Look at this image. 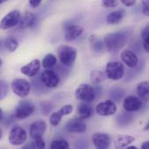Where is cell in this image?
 Returning <instances> with one entry per match:
<instances>
[{
  "mask_svg": "<svg viewBox=\"0 0 149 149\" xmlns=\"http://www.w3.org/2000/svg\"><path fill=\"white\" fill-rule=\"evenodd\" d=\"M127 41V38L122 32H111L104 37V45L109 52L120 51L125 46Z\"/></svg>",
  "mask_w": 149,
  "mask_h": 149,
  "instance_id": "cell-1",
  "label": "cell"
},
{
  "mask_svg": "<svg viewBox=\"0 0 149 149\" xmlns=\"http://www.w3.org/2000/svg\"><path fill=\"white\" fill-rule=\"evenodd\" d=\"M58 58L62 65L65 66H72L77 58V50L76 48L67 45H62L58 47L57 50Z\"/></svg>",
  "mask_w": 149,
  "mask_h": 149,
  "instance_id": "cell-2",
  "label": "cell"
},
{
  "mask_svg": "<svg viewBox=\"0 0 149 149\" xmlns=\"http://www.w3.org/2000/svg\"><path fill=\"white\" fill-rule=\"evenodd\" d=\"M105 73L111 80H120L125 73L124 65L119 61H110L107 64Z\"/></svg>",
  "mask_w": 149,
  "mask_h": 149,
  "instance_id": "cell-3",
  "label": "cell"
},
{
  "mask_svg": "<svg viewBox=\"0 0 149 149\" xmlns=\"http://www.w3.org/2000/svg\"><path fill=\"white\" fill-rule=\"evenodd\" d=\"M75 98L82 102L91 103L95 100V91L89 84H80L75 90Z\"/></svg>",
  "mask_w": 149,
  "mask_h": 149,
  "instance_id": "cell-4",
  "label": "cell"
},
{
  "mask_svg": "<svg viewBox=\"0 0 149 149\" xmlns=\"http://www.w3.org/2000/svg\"><path fill=\"white\" fill-rule=\"evenodd\" d=\"M11 90L19 98H25L31 92V84L24 79H15L11 82Z\"/></svg>",
  "mask_w": 149,
  "mask_h": 149,
  "instance_id": "cell-5",
  "label": "cell"
},
{
  "mask_svg": "<svg viewBox=\"0 0 149 149\" xmlns=\"http://www.w3.org/2000/svg\"><path fill=\"white\" fill-rule=\"evenodd\" d=\"M27 140L26 131L20 126H13L9 134V141L13 146L23 145Z\"/></svg>",
  "mask_w": 149,
  "mask_h": 149,
  "instance_id": "cell-6",
  "label": "cell"
},
{
  "mask_svg": "<svg viewBox=\"0 0 149 149\" xmlns=\"http://www.w3.org/2000/svg\"><path fill=\"white\" fill-rule=\"evenodd\" d=\"M21 13L18 10H13L7 13L0 21V29L8 30L17 26L20 21Z\"/></svg>",
  "mask_w": 149,
  "mask_h": 149,
  "instance_id": "cell-7",
  "label": "cell"
},
{
  "mask_svg": "<svg viewBox=\"0 0 149 149\" xmlns=\"http://www.w3.org/2000/svg\"><path fill=\"white\" fill-rule=\"evenodd\" d=\"M35 110L34 105L26 100H22L15 109V117L18 120L26 119L31 116Z\"/></svg>",
  "mask_w": 149,
  "mask_h": 149,
  "instance_id": "cell-8",
  "label": "cell"
},
{
  "mask_svg": "<svg viewBox=\"0 0 149 149\" xmlns=\"http://www.w3.org/2000/svg\"><path fill=\"white\" fill-rule=\"evenodd\" d=\"M96 113L103 117L112 116L117 112V106L113 100H106L99 103L96 106Z\"/></svg>",
  "mask_w": 149,
  "mask_h": 149,
  "instance_id": "cell-9",
  "label": "cell"
},
{
  "mask_svg": "<svg viewBox=\"0 0 149 149\" xmlns=\"http://www.w3.org/2000/svg\"><path fill=\"white\" fill-rule=\"evenodd\" d=\"M41 82L48 88H55L59 84L58 75L52 70H45L40 76Z\"/></svg>",
  "mask_w": 149,
  "mask_h": 149,
  "instance_id": "cell-10",
  "label": "cell"
},
{
  "mask_svg": "<svg viewBox=\"0 0 149 149\" xmlns=\"http://www.w3.org/2000/svg\"><path fill=\"white\" fill-rule=\"evenodd\" d=\"M92 141L96 148L107 149L111 145V138L109 134L102 132L95 133L92 137Z\"/></svg>",
  "mask_w": 149,
  "mask_h": 149,
  "instance_id": "cell-11",
  "label": "cell"
},
{
  "mask_svg": "<svg viewBox=\"0 0 149 149\" xmlns=\"http://www.w3.org/2000/svg\"><path fill=\"white\" fill-rule=\"evenodd\" d=\"M65 129L73 134H83L86 131V125L83 120L76 117L71 119L65 124Z\"/></svg>",
  "mask_w": 149,
  "mask_h": 149,
  "instance_id": "cell-12",
  "label": "cell"
},
{
  "mask_svg": "<svg viewBox=\"0 0 149 149\" xmlns=\"http://www.w3.org/2000/svg\"><path fill=\"white\" fill-rule=\"evenodd\" d=\"M142 102L139 97L136 96H127L123 100V107L127 112H136L141 108Z\"/></svg>",
  "mask_w": 149,
  "mask_h": 149,
  "instance_id": "cell-13",
  "label": "cell"
},
{
  "mask_svg": "<svg viewBox=\"0 0 149 149\" xmlns=\"http://www.w3.org/2000/svg\"><path fill=\"white\" fill-rule=\"evenodd\" d=\"M83 27L77 24H69L65 30V39L67 42H71L78 38L83 33Z\"/></svg>",
  "mask_w": 149,
  "mask_h": 149,
  "instance_id": "cell-14",
  "label": "cell"
},
{
  "mask_svg": "<svg viewBox=\"0 0 149 149\" xmlns=\"http://www.w3.org/2000/svg\"><path fill=\"white\" fill-rule=\"evenodd\" d=\"M120 58H121L122 62L130 68L136 67V65H138V61H139L137 55L134 52H132L131 50H128V49L123 50L121 52Z\"/></svg>",
  "mask_w": 149,
  "mask_h": 149,
  "instance_id": "cell-15",
  "label": "cell"
},
{
  "mask_svg": "<svg viewBox=\"0 0 149 149\" xmlns=\"http://www.w3.org/2000/svg\"><path fill=\"white\" fill-rule=\"evenodd\" d=\"M40 66H41V63H40L39 59H33L27 65L22 66L20 69V72H21V73H23L25 76L33 77V76L37 75V73L39 72Z\"/></svg>",
  "mask_w": 149,
  "mask_h": 149,
  "instance_id": "cell-16",
  "label": "cell"
},
{
  "mask_svg": "<svg viewBox=\"0 0 149 149\" xmlns=\"http://www.w3.org/2000/svg\"><path fill=\"white\" fill-rule=\"evenodd\" d=\"M47 125L44 120H36L30 127V136L34 139L38 136H43L46 131Z\"/></svg>",
  "mask_w": 149,
  "mask_h": 149,
  "instance_id": "cell-17",
  "label": "cell"
},
{
  "mask_svg": "<svg viewBox=\"0 0 149 149\" xmlns=\"http://www.w3.org/2000/svg\"><path fill=\"white\" fill-rule=\"evenodd\" d=\"M135 138L131 135H118L113 139V147L115 148H126L128 145L133 143Z\"/></svg>",
  "mask_w": 149,
  "mask_h": 149,
  "instance_id": "cell-18",
  "label": "cell"
},
{
  "mask_svg": "<svg viewBox=\"0 0 149 149\" xmlns=\"http://www.w3.org/2000/svg\"><path fill=\"white\" fill-rule=\"evenodd\" d=\"M77 117L85 120L89 119L93 114V108L89 103L82 102L77 107Z\"/></svg>",
  "mask_w": 149,
  "mask_h": 149,
  "instance_id": "cell-19",
  "label": "cell"
},
{
  "mask_svg": "<svg viewBox=\"0 0 149 149\" xmlns=\"http://www.w3.org/2000/svg\"><path fill=\"white\" fill-rule=\"evenodd\" d=\"M36 17L35 15L31 11H26L24 16H21L20 21L18 23V28L19 29H27L31 27L35 23Z\"/></svg>",
  "mask_w": 149,
  "mask_h": 149,
  "instance_id": "cell-20",
  "label": "cell"
},
{
  "mask_svg": "<svg viewBox=\"0 0 149 149\" xmlns=\"http://www.w3.org/2000/svg\"><path fill=\"white\" fill-rule=\"evenodd\" d=\"M125 15H126V12L125 10H122L112 11L107 16V22L109 24H118L121 22Z\"/></svg>",
  "mask_w": 149,
  "mask_h": 149,
  "instance_id": "cell-21",
  "label": "cell"
},
{
  "mask_svg": "<svg viewBox=\"0 0 149 149\" xmlns=\"http://www.w3.org/2000/svg\"><path fill=\"white\" fill-rule=\"evenodd\" d=\"M137 93L139 98L144 101H148L149 100V84L148 81H142L137 86Z\"/></svg>",
  "mask_w": 149,
  "mask_h": 149,
  "instance_id": "cell-22",
  "label": "cell"
},
{
  "mask_svg": "<svg viewBox=\"0 0 149 149\" xmlns=\"http://www.w3.org/2000/svg\"><path fill=\"white\" fill-rule=\"evenodd\" d=\"M89 43L91 46V50L93 52H100L104 49V43L96 35H91L89 38Z\"/></svg>",
  "mask_w": 149,
  "mask_h": 149,
  "instance_id": "cell-23",
  "label": "cell"
},
{
  "mask_svg": "<svg viewBox=\"0 0 149 149\" xmlns=\"http://www.w3.org/2000/svg\"><path fill=\"white\" fill-rule=\"evenodd\" d=\"M57 61H58V59L55 55H53L52 53H48L44 57L41 65L44 68L49 69V68L54 66L57 64Z\"/></svg>",
  "mask_w": 149,
  "mask_h": 149,
  "instance_id": "cell-24",
  "label": "cell"
},
{
  "mask_svg": "<svg viewBox=\"0 0 149 149\" xmlns=\"http://www.w3.org/2000/svg\"><path fill=\"white\" fill-rule=\"evenodd\" d=\"M107 79L106 73L99 70H93L90 72V79L94 84H100Z\"/></svg>",
  "mask_w": 149,
  "mask_h": 149,
  "instance_id": "cell-25",
  "label": "cell"
},
{
  "mask_svg": "<svg viewBox=\"0 0 149 149\" xmlns=\"http://www.w3.org/2000/svg\"><path fill=\"white\" fill-rule=\"evenodd\" d=\"M5 47L10 52H14L18 47V42L14 38L10 37L5 40Z\"/></svg>",
  "mask_w": 149,
  "mask_h": 149,
  "instance_id": "cell-26",
  "label": "cell"
},
{
  "mask_svg": "<svg viewBox=\"0 0 149 149\" xmlns=\"http://www.w3.org/2000/svg\"><path fill=\"white\" fill-rule=\"evenodd\" d=\"M50 148L52 149H68L70 146L65 140H55L51 143Z\"/></svg>",
  "mask_w": 149,
  "mask_h": 149,
  "instance_id": "cell-27",
  "label": "cell"
},
{
  "mask_svg": "<svg viewBox=\"0 0 149 149\" xmlns=\"http://www.w3.org/2000/svg\"><path fill=\"white\" fill-rule=\"evenodd\" d=\"M63 118V115L60 113L59 111L54 112L52 113L51 117H50V123L52 127H57L59 125V123L61 122V120Z\"/></svg>",
  "mask_w": 149,
  "mask_h": 149,
  "instance_id": "cell-28",
  "label": "cell"
},
{
  "mask_svg": "<svg viewBox=\"0 0 149 149\" xmlns=\"http://www.w3.org/2000/svg\"><path fill=\"white\" fill-rule=\"evenodd\" d=\"M9 85L6 81L0 79V100H3V99H5V97L7 96L8 93H9Z\"/></svg>",
  "mask_w": 149,
  "mask_h": 149,
  "instance_id": "cell-29",
  "label": "cell"
},
{
  "mask_svg": "<svg viewBox=\"0 0 149 149\" xmlns=\"http://www.w3.org/2000/svg\"><path fill=\"white\" fill-rule=\"evenodd\" d=\"M33 141V145H34V148H45V143L43 140V136H38L34 139H32Z\"/></svg>",
  "mask_w": 149,
  "mask_h": 149,
  "instance_id": "cell-30",
  "label": "cell"
},
{
  "mask_svg": "<svg viewBox=\"0 0 149 149\" xmlns=\"http://www.w3.org/2000/svg\"><path fill=\"white\" fill-rule=\"evenodd\" d=\"M60 112V113L64 116H66V115H69L72 113L73 111V107L70 104H67V105H65L63 107H61V108L58 110Z\"/></svg>",
  "mask_w": 149,
  "mask_h": 149,
  "instance_id": "cell-31",
  "label": "cell"
},
{
  "mask_svg": "<svg viewBox=\"0 0 149 149\" xmlns=\"http://www.w3.org/2000/svg\"><path fill=\"white\" fill-rule=\"evenodd\" d=\"M119 4V0H102V5L106 8H113Z\"/></svg>",
  "mask_w": 149,
  "mask_h": 149,
  "instance_id": "cell-32",
  "label": "cell"
},
{
  "mask_svg": "<svg viewBox=\"0 0 149 149\" xmlns=\"http://www.w3.org/2000/svg\"><path fill=\"white\" fill-rule=\"evenodd\" d=\"M141 7H142V13L144 16H149V0H141Z\"/></svg>",
  "mask_w": 149,
  "mask_h": 149,
  "instance_id": "cell-33",
  "label": "cell"
},
{
  "mask_svg": "<svg viewBox=\"0 0 149 149\" xmlns=\"http://www.w3.org/2000/svg\"><path fill=\"white\" fill-rule=\"evenodd\" d=\"M120 2L126 6V7H132L135 5L137 0H120Z\"/></svg>",
  "mask_w": 149,
  "mask_h": 149,
  "instance_id": "cell-34",
  "label": "cell"
},
{
  "mask_svg": "<svg viewBox=\"0 0 149 149\" xmlns=\"http://www.w3.org/2000/svg\"><path fill=\"white\" fill-rule=\"evenodd\" d=\"M141 37H142V38L144 39V38H149V25L148 24H147L146 26H145V28L142 30V31H141Z\"/></svg>",
  "mask_w": 149,
  "mask_h": 149,
  "instance_id": "cell-35",
  "label": "cell"
},
{
  "mask_svg": "<svg viewBox=\"0 0 149 149\" xmlns=\"http://www.w3.org/2000/svg\"><path fill=\"white\" fill-rule=\"evenodd\" d=\"M42 0H29V3L32 8H37L40 5Z\"/></svg>",
  "mask_w": 149,
  "mask_h": 149,
  "instance_id": "cell-36",
  "label": "cell"
},
{
  "mask_svg": "<svg viewBox=\"0 0 149 149\" xmlns=\"http://www.w3.org/2000/svg\"><path fill=\"white\" fill-rule=\"evenodd\" d=\"M143 48L146 52H149V38H146L143 39Z\"/></svg>",
  "mask_w": 149,
  "mask_h": 149,
  "instance_id": "cell-37",
  "label": "cell"
},
{
  "mask_svg": "<svg viewBox=\"0 0 149 149\" xmlns=\"http://www.w3.org/2000/svg\"><path fill=\"white\" fill-rule=\"evenodd\" d=\"M149 148V141H145L141 145V149H148Z\"/></svg>",
  "mask_w": 149,
  "mask_h": 149,
  "instance_id": "cell-38",
  "label": "cell"
},
{
  "mask_svg": "<svg viewBox=\"0 0 149 149\" xmlns=\"http://www.w3.org/2000/svg\"><path fill=\"white\" fill-rule=\"evenodd\" d=\"M127 149H137V147H135V146H127V148H126Z\"/></svg>",
  "mask_w": 149,
  "mask_h": 149,
  "instance_id": "cell-39",
  "label": "cell"
},
{
  "mask_svg": "<svg viewBox=\"0 0 149 149\" xmlns=\"http://www.w3.org/2000/svg\"><path fill=\"white\" fill-rule=\"evenodd\" d=\"M2 118H3V110H2V108L0 107V120H2Z\"/></svg>",
  "mask_w": 149,
  "mask_h": 149,
  "instance_id": "cell-40",
  "label": "cell"
},
{
  "mask_svg": "<svg viewBox=\"0 0 149 149\" xmlns=\"http://www.w3.org/2000/svg\"><path fill=\"white\" fill-rule=\"evenodd\" d=\"M2 136H3V131H2V129L0 128V140L2 139Z\"/></svg>",
  "mask_w": 149,
  "mask_h": 149,
  "instance_id": "cell-41",
  "label": "cell"
},
{
  "mask_svg": "<svg viewBox=\"0 0 149 149\" xmlns=\"http://www.w3.org/2000/svg\"><path fill=\"white\" fill-rule=\"evenodd\" d=\"M6 1H8V0H0V4L3 3H4V2H6Z\"/></svg>",
  "mask_w": 149,
  "mask_h": 149,
  "instance_id": "cell-42",
  "label": "cell"
},
{
  "mask_svg": "<svg viewBox=\"0 0 149 149\" xmlns=\"http://www.w3.org/2000/svg\"><path fill=\"white\" fill-rule=\"evenodd\" d=\"M2 65H3V61H2V59L0 58V67L2 66Z\"/></svg>",
  "mask_w": 149,
  "mask_h": 149,
  "instance_id": "cell-43",
  "label": "cell"
}]
</instances>
